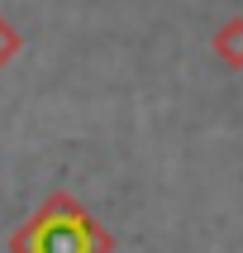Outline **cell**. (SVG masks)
<instances>
[{
    "instance_id": "1",
    "label": "cell",
    "mask_w": 243,
    "mask_h": 253,
    "mask_svg": "<svg viewBox=\"0 0 243 253\" xmlns=\"http://www.w3.org/2000/svg\"><path fill=\"white\" fill-rule=\"evenodd\" d=\"M91 249H96V239L76 215H53L34 234V253H91Z\"/></svg>"
}]
</instances>
